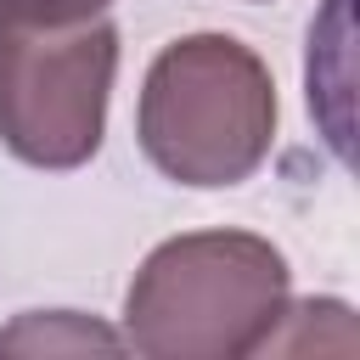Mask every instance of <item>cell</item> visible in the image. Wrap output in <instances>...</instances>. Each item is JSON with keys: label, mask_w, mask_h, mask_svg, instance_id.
Here are the masks:
<instances>
[{"label": "cell", "mask_w": 360, "mask_h": 360, "mask_svg": "<svg viewBox=\"0 0 360 360\" xmlns=\"http://www.w3.org/2000/svg\"><path fill=\"white\" fill-rule=\"evenodd\" d=\"M287 253L259 231H180L158 242L124 292V349L146 360H248L281 332Z\"/></svg>", "instance_id": "obj_1"}, {"label": "cell", "mask_w": 360, "mask_h": 360, "mask_svg": "<svg viewBox=\"0 0 360 360\" xmlns=\"http://www.w3.org/2000/svg\"><path fill=\"white\" fill-rule=\"evenodd\" d=\"M276 79L253 45L202 28L169 39L135 96V141L146 163L191 191L253 180L276 146Z\"/></svg>", "instance_id": "obj_2"}, {"label": "cell", "mask_w": 360, "mask_h": 360, "mask_svg": "<svg viewBox=\"0 0 360 360\" xmlns=\"http://www.w3.org/2000/svg\"><path fill=\"white\" fill-rule=\"evenodd\" d=\"M118 79V22L28 17L0 6V146L28 169H84L107 135Z\"/></svg>", "instance_id": "obj_3"}, {"label": "cell", "mask_w": 360, "mask_h": 360, "mask_svg": "<svg viewBox=\"0 0 360 360\" xmlns=\"http://www.w3.org/2000/svg\"><path fill=\"white\" fill-rule=\"evenodd\" d=\"M0 349H28V354H56V349H124L112 326H96L73 309H28L0 332Z\"/></svg>", "instance_id": "obj_4"}, {"label": "cell", "mask_w": 360, "mask_h": 360, "mask_svg": "<svg viewBox=\"0 0 360 360\" xmlns=\"http://www.w3.org/2000/svg\"><path fill=\"white\" fill-rule=\"evenodd\" d=\"M11 11H28V17H51V22H68V17H96L107 11L112 0H0Z\"/></svg>", "instance_id": "obj_5"}]
</instances>
